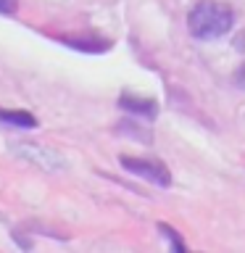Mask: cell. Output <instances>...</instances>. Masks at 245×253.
Here are the masks:
<instances>
[{
	"label": "cell",
	"mask_w": 245,
	"mask_h": 253,
	"mask_svg": "<svg viewBox=\"0 0 245 253\" xmlns=\"http://www.w3.org/2000/svg\"><path fill=\"white\" fill-rule=\"evenodd\" d=\"M235 27V11L227 3L201 0L187 13V29L195 40H221Z\"/></svg>",
	"instance_id": "6da1fadb"
},
{
	"label": "cell",
	"mask_w": 245,
	"mask_h": 253,
	"mask_svg": "<svg viewBox=\"0 0 245 253\" xmlns=\"http://www.w3.org/2000/svg\"><path fill=\"white\" fill-rule=\"evenodd\" d=\"M119 164H122V169H126L129 174L148 179L150 185H156L161 190H166L171 185V174L161 161H153V158H134V156H119Z\"/></svg>",
	"instance_id": "7a4b0ae2"
},
{
	"label": "cell",
	"mask_w": 245,
	"mask_h": 253,
	"mask_svg": "<svg viewBox=\"0 0 245 253\" xmlns=\"http://www.w3.org/2000/svg\"><path fill=\"white\" fill-rule=\"evenodd\" d=\"M19 156H24L29 164L40 166L45 171H58L66 166V161L61 158V153H55L53 148H45V145H32V142H24L19 145Z\"/></svg>",
	"instance_id": "3957f363"
},
{
	"label": "cell",
	"mask_w": 245,
	"mask_h": 253,
	"mask_svg": "<svg viewBox=\"0 0 245 253\" xmlns=\"http://www.w3.org/2000/svg\"><path fill=\"white\" fill-rule=\"evenodd\" d=\"M119 106L124 111H129V114H134V116H140V119H150V122L158 116V103L150 100V98H137V95L124 92L122 98H119Z\"/></svg>",
	"instance_id": "277c9868"
},
{
	"label": "cell",
	"mask_w": 245,
	"mask_h": 253,
	"mask_svg": "<svg viewBox=\"0 0 245 253\" xmlns=\"http://www.w3.org/2000/svg\"><path fill=\"white\" fill-rule=\"evenodd\" d=\"M61 42L63 45H69V47H77V50H84V53H106L111 42L108 40H103V37H61Z\"/></svg>",
	"instance_id": "5b68a950"
},
{
	"label": "cell",
	"mask_w": 245,
	"mask_h": 253,
	"mask_svg": "<svg viewBox=\"0 0 245 253\" xmlns=\"http://www.w3.org/2000/svg\"><path fill=\"white\" fill-rule=\"evenodd\" d=\"M0 122L8 126H19V129H35L37 119L29 111H3L0 108Z\"/></svg>",
	"instance_id": "8992f818"
},
{
	"label": "cell",
	"mask_w": 245,
	"mask_h": 253,
	"mask_svg": "<svg viewBox=\"0 0 245 253\" xmlns=\"http://www.w3.org/2000/svg\"><path fill=\"white\" fill-rule=\"evenodd\" d=\"M158 232H161L166 240H169V245H171V251H174V253H185V251H187V245L182 243L179 232H177V229H174L171 224H166V221H158Z\"/></svg>",
	"instance_id": "52a82bcc"
},
{
	"label": "cell",
	"mask_w": 245,
	"mask_h": 253,
	"mask_svg": "<svg viewBox=\"0 0 245 253\" xmlns=\"http://www.w3.org/2000/svg\"><path fill=\"white\" fill-rule=\"evenodd\" d=\"M19 11V0H0V13L3 16H16Z\"/></svg>",
	"instance_id": "ba28073f"
}]
</instances>
